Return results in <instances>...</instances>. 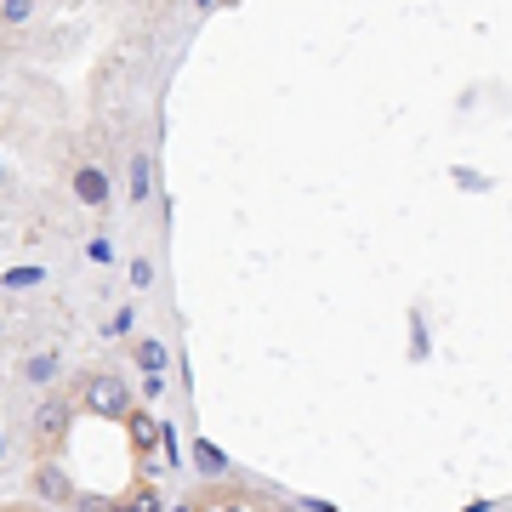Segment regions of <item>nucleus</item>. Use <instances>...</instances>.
<instances>
[{
  "instance_id": "1",
  "label": "nucleus",
  "mask_w": 512,
  "mask_h": 512,
  "mask_svg": "<svg viewBox=\"0 0 512 512\" xmlns=\"http://www.w3.org/2000/svg\"><path fill=\"white\" fill-rule=\"evenodd\" d=\"M80 404H86L97 421H126L131 410H137V404H131L126 376H114V370H92V376H86V393H80Z\"/></svg>"
},
{
  "instance_id": "2",
  "label": "nucleus",
  "mask_w": 512,
  "mask_h": 512,
  "mask_svg": "<svg viewBox=\"0 0 512 512\" xmlns=\"http://www.w3.org/2000/svg\"><path fill=\"white\" fill-rule=\"evenodd\" d=\"M126 433H131V450H137V461H143V478L171 473V461H165V450H160V421L148 416V410H131V416H126Z\"/></svg>"
},
{
  "instance_id": "3",
  "label": "nucleus",
  "mask_w": 512,
  "mask_h": 512,
  "mask_svg": "<svg viewBox=\"0 0 512 512\" xmlns=\"http://www.w3.org/2000/svg\"><path fill=\"white\" fill-rule=\"evenodd\" d=\"M69 421H74V404L57 399V393L35 410V450L40 456H57V444L69 439Z\"/></svg>"
},
{
  "instance_id": "4",
  "label": "nucleus",
  "mask_w": 512,
  "mask_h": 512,
  "mask_svg": "<svg viewBox=\"0 0 512 512\" xmlns=\"http://www.w3.org/2000/svg\"><path fill=\"white\" fill-rule=\"evenodd\" d=\"M74 495H80V490H74V478L63 473L52 456H40V461H35V501H40V507H57V512H63V507H74Z\"/></svg>"
},
{
  "instance_id": "5",
  "label": "nucleus",
  "mask_w": 512,
  "mask_h": 512,
  "mask_svg": "<svg viewBox=\"0 0 512 512\" xmlns=\"http://www.w3.org/2000/svg\"><path fill=\"white\" fill-rule=\"evenodd\" d=\"M74 200H80V205H92V211H103V205H109V194H114V188H109V171H103V165H92V160H80V165H74Z\"/></svg>"
},
{
  "instance_id": "6",
  "label": "nucleus",
  "mask_w": 512,
  "mask_h": 512,
  "mask_svg": "<svg viewBox=\"0 0 512 512\" xmlns=\"http://www.w3.org/2000/svg\"><path fill=\"white\" fill-rule=\"evenodd\" d=\"M18 376H23L29 387H52L57 376H63V353H57V348H40V353H29V359L18 365Z\"/></svg>"
},
{
  "instance_id": "7",
  "label": "nucleus",
  "mask_w": 512,
  "mask_h": 512,
  "mask_svg": "<svg viewBox=\"0 0 512 512\" xmlns=\"http://www.w3.org/2000/svg\"><path fill=\"white\" fill-rule=\"evenodd\" d=\"M131 365L143 370V376H165L171 370V348H165L160 336H137L131 342Z\"/></svg>"
},
{
  "instance_id": "8",
  "label": "nucleus",
  "mask_w": 512,
  "mask_h": 512,
  "mask_svg": "<svg viewBox=\"0 0 512 512\" xmlns=\"http://www.w3.org/2000/svg\"><path fill=\"white\" fill-rule=\"evenodd\" d=\"M131 200H137V205L154 200V160H148V148L131 154Z\"/></svg>"
},
{
  "instance_id": "9",
  "label": "nucleus",
  "mask_w": 512,
  "mask_h": 512,
  "mask_svg": "<svg viewBox=\"0 0 512 512\" xmlns=\"http://www.w3.org/2000/svg\"><path fill=\"white\" fill-rule=\"evenodd\" d=\"M188 456H194L200 478H222V473H228V456H222V450H217L211 439H194V444H188Z\"/></svg>"
},
{
  "instance_id": "10",
  "label": "nucleus",
  "mask_w": 512,
  "mask_h": 512,
  "mask_svg": "<svg viewBox=\"0 0 512 512\" xmlns=\"http://www.w3.org/2000/svg\"><path fill=\"white\" fill-rule=\"evenodd\" d=\"M126 507H137V512H165L160 490H154V478H143V484H137V490L126 495Z\"/></svg>"
},
{
  "instance_id": "11",
  "label": "nucleus",
  "mask_w": 512,
  "mask_h": 512,
  "mask_svg": "<svg viewBox=\"0 0 512 512\" xmlns=\"http://www.w3.org/2000/svg\"><path fill=\"white\" fill-rule=\"evenodd\" d=\"M29 18H35V0H0V23L6 29H23Z\"/></svg>"
},
{
  "instance_id": "12",
  "label": "nucleus",
  "mask_w": 512,
  "mask_h": 512,
  "mask_svg": "<svg viewBox=\"0 0 512 512\" xmlns=\"http://www.w3.org/2000/svg\"><path fill=\"white\" fill-rule=\"evenodd\" d=\"M126 279H131V291H154V262H148V256H131Z\"/></svg>"
},
{
  "instance_id": "13",
  "label": "nucleus",
  "mask_w": 512,
  "mask_h": 512,
  "mask_svg": "<svg viewBox=\"0 0 512 512\" xmlns=\"http://www.w3.org/2000/svg\"><path fill=\"white\" fill-rule=\"evenodd\" d=\"M114 507H120L114 495H92V490H80V495H74V512H114Z\"/></svg>"
},
{
  "instance_id": "14",
  "label": "nucleus",
  "mask_w": 512,
  "mask_h": 512,
  "mask_svg": "<svg viewBox=\"0 0 512 512\" xmlns=\"http://www.w3.org/2000/svg\"><path fill=\"white\" fill-rule=\"evenodd\" d=\"M131 325H137V313H131V308H114L109 325H103V336H131Z\"/></svg>"
},
{
  "instance_id": "15",
  "label": "nucleus",
  "mask_w": 512,
  "mask_h": 512,
  "mask_svg": "<svg viewBox=\"0 0 512 512\" xmlns=\"http://www.w3.org/2000/svg\"><path fill=\"white\" fill-rule=\"evenodd\" d=\"M86 256H92V262H114V239L109 234H92V239H86Z\"/></svg>"
},
{
  "instance_id": "16",
  "label": "nucleus",
  "mask_w": 512,
  "mask_h": 512,
  "mask_svg": "<svg viewBox=\"0 0 512 512\" xmlns=\"http://www.w3.org/2000/svg\"><path fill=\"white\" fill-rule=\"evenodd\" d=\"M205 512H251L245 495H217V501H205Z\"/></svg>"
},
{
  "instance_id": "17",
  "label": "nucleus",
  "mask_w": 512,
  "mask_h": 512,
  "mask_svg": "<svg viewBox=\"0 0 512 512\" xmlns=\"http://www.w3.org/2000/svg\"><path fill=\"white\" fill-rule=\"evenodd\" d=\"M40 268H23V274H6V291H23V285H35Z\"/></svg>"
},
{
  "instance_id": "18",
  "label": "nucleus",
  "mask_w": 512,
  "mask_h": 512,
  "mask_svg": "<svg viewBox=\"0 0 512 512\" xmlns=\"http://www.w3.org/2000/svg\"><path fill=\"white\" fill-rule=\"evenodd\" d=\"M296 512H336L330 501H296Z\"/></svg>"
},
{
  "instance_id": "19",
  "label": "nucleus",
  "mask_w": 512,
  "mask_h": 512,
  "mask_svg": "<svg viewBox=\"0 0 512 512\" xmlns=\"http://www.w3.org/2000/svg\"><path fill=\"white\" fill-rule=\"evenodd\" d=\"M171 512H205V501H183V507H171Z\"/></svg>"
},
{
  "instance_id": "20",
  "label": "nucleus",
  "mask_w": 512,
  "mask_h": 512,
  "mask_svg": "<svg viewBox=\"0 0 512 512\" xmlns=\"http://www.w3.org/2000/svg\"><path fill=\"white\" fill-rule=\"evenodd\" d=\"M12 512H57V507H40V501H29V507H12Z\"/></svg>"
},
{
  "instance_id": "21",
  "label": "nucleus",
  "mask_w": 512,
  "mask_h": 512,
  "mask_svg": "<svg viewBox=\"0 0 512 512\" xmlns=\"http://www.w3.org/2000/svg\"><path fill=\"white\" fill-rule=\"evenodd\" d=\"M194 6H200V12H211V6H217V0H194Z\"/></svg>"
},
{
  "instance_id": "22",
  "label": "nucleus",
  "mask_w": 512,
  "mask_h": 512,
  "mask_svg": "<svg viewBox=\"0 0 512 512\" xmlns=\"http://www.w3.org/2000/svg\"><path fill=\"white\" fill-rule=\"evenodd\" d=\"M114 512H137V507H126V501H120V507H114Z\"/></svg>"
},
{
  "instance_id": "23",
  "label": "nucleus",
  "mask_w": 512,
  "mask_h": 512,
  "mask_svg": "<svg viewBox=\"0 0 512 512\" xmlns=\"http://www.w3.org/2000/svg\"><path fill=\"white\" fill-rule=\"evenodd\" d=\"M0 342H6V319H0Z\"/></svg>"
},
{
  "instance_id": "24",
  "label": "nucleus",
  "mask_w": 512,
  "mask_h": 512,
  "mask_svg": "<svg viewBox=\"0 0 512 512\" xmlns=\"http://www.w3.org/2000/svg\"><path fill=\"white\" fill-rule=\"evenodd\" d=\"M0 188H6V171H0Z\"/></svg>"
}]
</instances>
